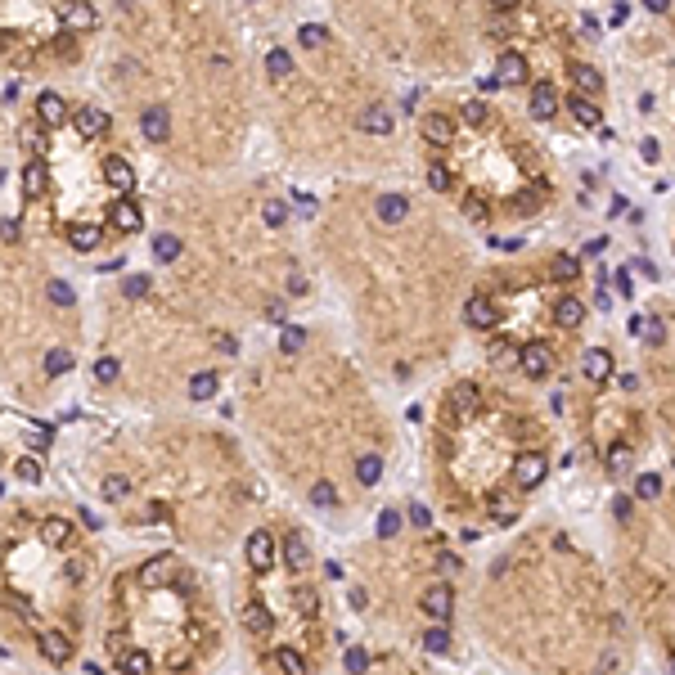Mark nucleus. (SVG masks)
<instances>
[{"label":"nucleus","mask_w":675,"mask_h":675,"mask_svg":"<svg viewBox=\"0 0 675 675\" xmlns=\"http://www.w3.org/2000/svg\"><path fill=\"white\" fill-rule=\"evenodd\" d=\"M486 626L545 675H617L626 617L603 599L585 558L558 540L509 549L486 572Z\"/></svg>","instance_id":"obj_1"},{"label":"nucleus","mask_w":675,"mask_h":675,"mask_svg":"<svg viewBox=\"0 0 675 675\" xmlns=\"http://www.w3.org/2000/svg\"><path fill=\"white\" fill-rule=\"evenodd\" d=\"M221 648V621L203 576L176 554H149L117 572L108 590L104 653H140L153 675H198Z\"/></svg>","instance_id":"obj_2"},{"label":"nucleus","mask_w":675,"mask_h":675,"mask_svg":"<svg viewBox=\"0 0 675 675\" xmlns=\"http://www.w3.org/2000/svg\"><path fill=\"white\" fill-rule=\"evenodd\" d=\"M545 473H549L545 450H518V459H513V491H536L545 482Z\"/></svg>","instance_id":"obj_3"},{"label":"nucleus","mask_w":675,"mask_h":675,"mask_svg":"<svg viewBox=\"0 0 675 675\" xmlns=\"http://www.w3.org/2000/svg\"><path fill=\"white\" fill-rule=\"evenodd\" d=\"M522 369H527V378H549V369H554V347L540 338L522 342Z\"/></svg>","instance_id":"obj_4"},{"label":"nucleus","mask_w":675,"mask_h":675,"mask_svg":"<svg viewBox=\"0 0 675 675\" xmlns=\"http://www.w3.org/2000/svg\"><path fill=\"white\" fill-rule=\"evenodd\" d=\"M108 221H113L122 234H140L144 230V212H140L135 198H117V203L108 207Z\"/></svg>","instance_id":"obj_5"},{"label":"nucleus","mask_w":675,"mask_h":675,"mask_svg":"<svg viewBox=\"0 0 675 675\" xmlns=\"http://www.w3.org/2000/svg\"><path fill=\"white\" fill-rule=\"evenodd\" d=\"M104 180L117 189L122 198H131V189H135V167L122 158V153H113V158H104Z\"/></svg>","instance_id":"obj_6"},{"label":"nucleus","mask_w":675,"mask_h":675,"mask_svg":"<svg viewBox=\"0 0 675 675\" xmlns=\"http://www.w3.org/2000/svg\"><path fill=\"white\" fill-rule=\"evenodd\" d=\"M72 126L81 131V140H99V135H108V113H104V108L81 104L77 113H72Z\"/></svg>","instance_id":"obj_7"},{"label":"nucleus","mask_w":675,"mask_h":675,"mask_svg":"<svg viewBox=\"0 0 675 675\" xmlns=\"http://www.w3.org/2000/svg\"><path fill=\"white\" fill-rule=\"evenodd\" d=\"M464 320L473 324V329H495V324H500V311L491 306V297L486 293H473L464 302Z\"/></svg>","instance_id":"obj_8"},{"label":"nucleus","mask_w":675,"mask_h":675,"mask_svg":"<svg viewBox=\"0 0 675 675\" xmlns=\"http://www.w3.org/2000/svg\"><path fill=\"white\" fill-rule=\"evenodd\" d=\"M306 504L320 509V513H333V509H342V495H338V486H333L329 477H315V482L306 486Z\"/></svg>","instance_id":"obj_9"},{"label":"nucleus","mask_w":675,"mask_h":675,"mask_svg":"<svg viewBox=\"0 0 675 675\" xmlns=\"http://www.w3.org/2000/svg\"><path fill=\"white\" fill-rule=\"evenodd\" d=\"M36 117H41V126H63L72 113H68V104H63V95L41 90V95H36Z\"/></svg>","instance_id":"obj_10"},{"label":"nucleus","mask_w":675,"mask_h":675,"mask_svg":"<svg viewBox=\"0 0 675 675\" xmlns=\"http://www.w3.org/2000/svg\"><path fill=\"white\" fill-rule=\"evenodd\" d=\"M554 113H558V86L554 81H536V86H531V117L549 122Z\"/></svg>","instance_id":"obj_11"},{"label":"nucleus","mask_w":675,"mask_h":675,"mask_svg":"<svg viewBox=\"0 0 675 675\" xmlns=\"http://www.w3.org/2000/svg\"><path fill=\"white\" fill-rule=\"evenodd\" d=\"M581 369H585V378H590V383H608V378H612V351L608 347H590L581 356Z\"/></svg>","instance_id":"obj_12"},{"label":"nucleus","mask_w":675,"mask_h":675,"mask_svg":"<svg viewBox=\"0 0 675 675\" xmlns=\"http://www.w3.org/2000/svg\"><path fill=\"white\" fill-rule=\"evenodd\" d=\"M374 212H378V221H383V225H401V221H410V198H401V194H378Z\"/></svg>","instance_id":"obj_13"},{"label":"nucleus","mask_w":675,"mask_h":675,"mask_svg":"<svg viewBox=\"0 0 675 675\" xmlns=\"http://www.w3.org/2000/svg\"><path fill=\"white\" fill-rule=\"evenodd\" d=\"M140 131H144V140L149 144H162L171 135V117H167V108H144L140 113Z\"/></svg>","instance_id":"obj_14"},{"label":"nucleus","mask_w":675,"mask_h":675,"mask_svg":"<svg viewBox=\"0 0 675 675\" xmlns=\"http://www.w3.org/2000/svg\"><path fill=\"white\" fill-rule=\"evenodd\" d=\"M450 405H455V414H477L482 410V392H477V383H468V378H459L455 387H450Z\"/></svg>","instance_id":"obj_15"},{"label":"nucleus","mask_w":675,"mask_h":675,"mask_svg":"<svg viewBox=\"0 0 675 675\" xmlns=\"http://www.w3.org/2000/svg\"><path fill=\"white\" fill-rule=\"evenodd\" d=\"M99 239H104V230H99L95 221H72V225H68V243H72L77 252H95Z\"/></svg>","instance_id":"obj_16"},{"label":"nucleus","mask_w":675,"mask_h":675,"mask_svg":"<svg viewBox=\"0 0 675 675\" xmlns=\"http://www.w3.org/2000/svg\"><path fill=\"white\" fill-rule=\"evenodd\" d=\"M495 77H500V86H518V81L527 77V59H522L518 50H504L500 63H495Z\"/></svg>","instance_id":"obj_17"},{"label":"nucleus","mask_w":675,"mask_h":675,"mask_svg":"<svg viewBox=\"0 0 675 675\" xmlns=\"http://www.w3.org/2000/svg\"><path fill=\"white\" fill-rule=\"evenodd\" d=\"M18 180H23V194H27V198H41L45 189H50V171H45V162H41V158L27 162L23 176H18Z\"/></svg>","instance_id":"obj_18"},{"label":"nucleus","mask_w":675,"mask_h":675,"mask_svg":"<svg viewBox=\"0 0 675 675\" xmlns=\"http://www.w3.org/2000/svg\"><path fill=\"white\" fill-rule=\"evenodd\" d=\"M486 360H491V365H522V347L518 342H509V338H491L486 342Z\"/></svg>","instance_id":"obj_19"},{"label":"nucleus","mask_w":675,"mask_h":675,"mask_svg":"<svg viewBox=\"0 0 675 675\" xmlns=\"http://www.w3.org/2000/svg\"><path fill=\"white\" fill-rule=\"evenodd\" d=\"M450 135H455V122H450L446 113H428V117H423V140H428V144H450Z\"/></svg>","instance_id":"obj_20"},{"label":"nucleus","mask_w":675,"mask_h":675,"mask_svg":"<svg viewBox=\"0 0 675 675\" xmlns=\"http://www.w3.org/2000/svg\"><path fill=\"white\" fill-rule=\"evenodd\" d=\"M99 495H104L108 504H126V500H131V477H126V473H108L104 482H99Z\"/></svg>","instance_id":"obj_21"},{"label":"nucleus","mask_w":675,"mask_h":675,"mask_svg":"<svg viewBox=\"0 0 675 675\" xmlns=\"http://www.w3.org/2000/svg\"><path fill=\"white\" fill-rule=\"evenodd\" d=\"M554 320H558V329H576V324L585 320V306H581V297H558V306H554Z\"/></svg>","instance_id":"obj_22"},{"label":"nucleus","mask_w":675,"mask_h":675,"mask_svg":"<svg viewBox=\"0 0 675 675\" xmlns=\"http://www.w3.org/2000/svg\"><path fill=\"white\" fill-rule=\"evenodd\" d=\"M567 113H572L581 126H599V122H603L599 104H594V99H585V95H572V99H567Z\"/></svg>","instance_id":"obj_23"},{"label":"nucleus","mask_w":675,"mask_h":675,"mask_svg":"<svg viewBox=\"0 0 675 675\" xmlns=\"http://www.w3.org/2000/svg\"><path fill=\"white\" fill-rule=\"evenodd\" d=\"M405 522H410V518H401L396 509H383V513L374 518V536H378V540H396V536L405 531Z\"/></svg>","instance_id":"obj_24"},{"label":"nucleus","mask_w":675,"mask_h":675,"mask_svg":"<svg viewBox=\"0 0 675 675\" xmlns=\"http://www.w3.org/2000/svg\"><path fill=\"white\" fill-rule=\"evenodd\" d=\"M572 81H576V90H581L585 99H590V90L599 95L603 90V77H599V68H590V63H572Z\"/></svg>","instance_id":"obj_25"},{"label":"nucleus","mask_w":675,"mask_h":675,"mask_svg":"<svg viewBox=\"0 0 675 675\" xmlns=\"http://www.w3.org/2000/svg\"><path fill=\"white\" fill-rule=\"evenodd\" d=\"M18 144H23V149H32L36 158L45 162V149H50V140H45V131H41V126L23 122V126H18Z\"/></svg>","instance_id":"obj_26"},{"label":"nucleus","mask_w":675,"mask_h":675,"mask_svg":"<svg viewBox=\"0 0 675 675\" xmlns=\"http://www.w3.org/2000/svg\"><path fill=\"white\" fill-rule=\"evenodd\" d=\"M360 131L392 135V113H383V108H365V113H360Z\"/></svg>","instance_id":"obj_27"},{"label":"nucleus","mask_w":675,"mask_h":675,"mask_svg":"<svg viewBox=\"0 0 675 675\" xmlns=\"http://www.w3.org/2000/svg\"><path fill=\"white\" fill-rule=\"evenodd\" d=\"M378 477H383V459H378V455H360L356 459V482L360 486H378Z\"/></svg>","instance_id":"obj_28"},{"label":"nucleus","mask_w":675,"mask_h":675,"mask_svg":"<svg viewBox=\"0 0 675 675\" xmlns=\"http://www.w3.org/2000/svg\"><path fill=\"white\" fill-rule=\"evenodd\" d=\"M266 72L270 77H293V54L279 50V45H270L266 50Z\"/></svg>","instance_id":"obj_29"},{"label":"nucleus","mask_w":675,"mask_h":675,"mask_svg":"<svg viewBox=\"0 0 675 675\" xmlns=\"http://www.w3.org/2000/svg\"><path fill=\"white\" fill-rule=\"evenodd\" d=\"M545 198H549V180H536V185H531L527 194H518V212H522V216H531L540 203H545Z\"/></svg>","instance_id":"obj_30"},{"label":"nucleus","mask_w":675,"mask_h":675,"mask_svg":"<svg viewBox=\"0 0 675 675\" xmlns=\"http://www.w3.org/2000/svg\"><path fill=\"white\" fill-rule=\"evenodd\" d=\"M302 347H306V329L302 324H284V333H279V351H284V356H297Z\"/></svg>","instance_id":"obj_31"},{"label":"nucleus","mask_w":675,"mask_h":675,"mask_svg":"<svg viewBox=\"0 0 675 675\" xmlns=\"http://www.w3.org/2000/svg\"><path fill=\"white\" fill-rule=\"evenodd\" d=\"M189 396H194V401H212L216 396V374L212 369H203V374L189 378Z\"/></svg>","instance_id":"obj_32"},{"label":"nucleus","mask_w":675,"mask_h":675,"mask_svg":"<svg viewBox=\"0 0 675 675\" xmlns=\"http://www.w3.org/2000/svg\"><path fill=\"white\" fill-rule=\"evenodd\" d=\"M95 5H63V23L68 27H95Z\"/></svg>","instance_id":"obj_33"},{"label":"nucleus","mask_w":675,"mask_h":675,"mask_svg":"<svg viewBox=\"0 0 675 675\" xmlns=\"http://www.w3.org/2000/svg\"><path fill=\"white\" fill-rule=\"evenodd\" d=\"M576 275H581V257H572V252H558V261H554V279L572 284Z\"/></svg>","instance_id":"obj_34"},{"label":"nucleus","mask_w":675,"mask_h":675,"mask_svg":"<svg viewBox=\"0 0 675 675\" xmlns=\"http://www.w3.org/2000/svg\"><path fill=\"white\" fill-rule=\"evenodd\" d=\"M72 369V351L68 347H50L45 351V374H68Z\"/></svg>","instance_id":"obj_35"},{"label":"nucleus","mask_w":675,"mask_h":675,"mask_svg":"<svg viewBox=\"0 0 675 675\" xmlns=\"http://www.w3.org/2000/svg\"><path fill=\"white\" fill-rule=\"evenodd\" d=\"M635 495H639V500H657V495H662V477H657V473H639L635 477Z\"/></svg>","instance_id":"obj_36"},{"label":"nucleus","mask_w":675,"mask_h":675,"mask_svg":"<svg viewBox=\"0 0 675 675\" xmlns=\"http://www.w3.org/2000/svg\"><path fill=\"white\" fill-rule=\"evenodd\" d=\"M153 257L176 261L180 257V239H176V234H158V239H153Z\"/></svg>","instance_id":"obj_37"},{"label":"nucleus","mask_w":675,"mask_h":675,"mask_svg":"<svg viewBox=\"0 0 675 675\" xmlns=\"http://www.w3.org/2000/svg\"><path fill=\"white\" fill-rule=\"evenodd\" d=\"M117 374H122V360H117V356H99L95 360V378H99V383H117Z\"/></svg>","instance_id":"obj_38"},{"label":"nucleus","mask_w":675,"mask_h":675,"mask_svg":"<svg viewBox=\"0 0 675 675\" xmlns=\"http://www.w3.org/2000/svg\"><path fill=\"white\" fill-rule=\"evenodd\" d=\"M428 185L437 189V194H446L450 189V167L446 162H428Z\"/></svg>","instance_id":"obj_39"},{"label":"nucleus","mask_w":675,"mask_h":675,"mask_svg":"<svg viewBox=\"0 0 675 675\" xmlns=\"http://www.w3.org/2000/svg\"><path fill=\"white\" fill-rule=\"evenodd\" d=\"M14 473L23 477V482H41V459H32V455L14 459Z\"/></svg>","instance_id":"obj_40"},{"label":"nucleus","mask_w":675,"mask_h":675,"mask_svg":"<svg viewBox=\"0 0 675 675\" xmlns=\"http://www.w3.org/2000/svg\"><path fill=\"white\" fill-rule=\"evenodd\" d=\"M608 468H612V473H626V468H630V446H626V441H617V446L608 450Z\"/></svg>","instance_id":"obj_41"},{"label":"nucleus","mask_w":675,"mask_h":675,"mask_svg":"<svg viewBox=\"0 0 675 675\" xmlns=\"http://www.w3.org/2000/svg\"><path fill=\"white\" fill-rule=\"evenodd\" d=\"M149 288H153L149 275H126V279H122V293H126V297H144Z\"/></svg>","instance_id":"obj_42"},{"label":"nucleus","mask_w":675,"mask_h":675,"mask_svg":"<svg viewBox=\"0 0 675 675\" xmlns=\"http://www.w3.org/2000/svg\"><path fill=\"white\" fill-rule=\"evenodd\" d=\"M459 113H464V122H473V126H482L486 122V113H491V108L482 104V99H468L464 108H459Z\"/></svg>","instance_id":"obj_43"},{"label":"nucleus","mask_w":675,"mask_h":675,"mask_svg":"<svg viewBox=\"0 0 675 675\" xmlns=\"http://www.w3.org/2000/svg\"><path fill=\"white\" fill-rule=\"evenodd\" d=\"M50 297H54L59 306H72V302H77V293H72L68 279H54V284H50Z\"/></svg>","instance_id":"obj_44"},{"label":"nucleus","mask_w":675,"mask_h":675,"mask_svg":"<svg viewBox=\"0 0 675 675\" xmlns=\"http://www.w3.org/2000/svg\"><path fill=\"white\" fill-rule=\"evenodd\" d=\"M324 36H329V32H324L320 23H302V27H297V41H302V45H320Z\"/></svg>","instance_id":"obj_45"},{"label":"nucleus","mask_w":675,"mask_h":675,"mask_svg":"<svg viewBox=\"0 0 675 675\" xmlns=\"http://www.w3.org/2000/svg\"><path fill=\"white\" fill-rule=\"evenodd\" d=\"M662 329H666L662 320H648V324H644V342H648V347H662V338H666Z\"/></svg>","instance_id":"obj_46"},{"label":"nucleus","mask_w":675,"mask_h":675,"mask_svg":"<svg viewBox=\"0 0 675 675\" xmlns=\"http://www.w3.org/2000/svg\"><path fill=\"white\" fill-rule=\"evenodd\" d=\"M639 158H644V162H657V158H662V144H657L653 135H648V140H639Z\"/></svg>","instance_id":"obj_47"},{"label":"nucleus","mask_w":675,"mask_h":675,"mask_svg":"<svg viewBox=\"0 0 675 675\" xmlns=\"http://www.w3.org/2000/svg\"><path fill=\"white\" fill-rule=\"evenodd\" d=\"M464 216H468V221H486V203H482V198H468Z\"/></svg>","instance_id":"obj_48"},{"label":"nucleus","mask_w":675,"mask_h":675,"mask_svg":"<svg viewBox=\"0 0 675 675\" xmlns=\"http://www.w3.org/2000/svg\"><path fill=\"white\" fill-rule=\"evenodd\" d=\"M27 446H32V450H45V446H50V432H45V428H32V432H27Z\"/></svg>","instance_id":"obj_49"},{"label":"nucleus","mask_w":675,"mask_h":675,"mask_svg":"<svg viewBox=\"0 0 675 675\" xmlns=\"http://www.w3.org/2000/svg\"><path fill=\"white\" fill-rule=\"evenodd\" d=\"M284 216H288L284 203H266V221H270V225H284Z\"/></svg>","instance_id":"obj_50"},{"label":"nucleus","mask_w":675,"mask_h":675,"mask_svg":"<svg viewBox=\"0 0 675 675\" xmlns=\"http://www.w3.org/2000/svg\"><path fill=\"white\" fill-rule=\"evenodd\" d=\"M617 288H621V297L635 293V279H630V270H617Z\"/></svg>","instance_id":"obj_51"},{"label":"nucleus","mask_w":675,"mask_h":675,"mask_svg":"<svg viewBox=\"0 0 675 675\" xmlns=\"http://www.w3.org/2000/svg\"><path fill=\"white\" fill-rule=\"evenodd\" d=\"M603 248H608V239L599 234V239H590V243H585V257H594V252H603Z\"/></svg>","instance_id":"obj_52"},{"label":"nucleus","mask_w":675,"mask_h":675,"mask_svg":"<svg viewBox=\"0 0 675 675\" xmlns=\"http://www.w3.org/2000/svg\"><path fill=\"white\" fill-rule=\"evenodd\" d=\"M266 315H270L275 324H284V302H270V306H266Z\"/></svg>","instance_id":"obj_53"},{"label":"nucleus","mask_w":675,"mask_h":675,"mask_svg":"<svg viewBox=\"0 0 675 675\" xmlns=\"http://www.w3.org/2000/svg\"><path fill=\"white\" fill-rule=\"evenodd\" d=\"M18 239V221L14 216H5V243H14Z\"/></svg>","instance_id":"obj_54"},{"label":"nucleus","mask_w":675,"mask_h":675,"mask_svg":"<svg viewBox=\"0 0 675 675\" xmlns=\"http://www.w3.org/2000/svg\"><path fill=\"white\" fill-rule=\"evenodd\" d=\"M369 666H374V662H369ZM369 666H365V671H342V675H369ZM378 675H392V671H387L383 657H378Z\"/></svg>","instance_id":"obj_55"},{"label":"nucleus","mask_w":675,"mask_h":675,"mask_svg":"<svg viewBox=\"0 0 675 675\" xmlns=\"http://www.w3.org/2000/svg\"><path fill=\"white\" fill-rule=\"evenodd\" d=\"M491 90H500V77H495V72L491 77H482V95H491Z\"/></svg>","instance_id":"obj_56"}]
</instances>
